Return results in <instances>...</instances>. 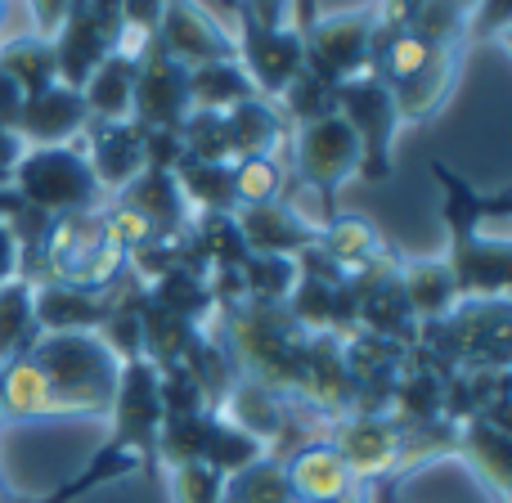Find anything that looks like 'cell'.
<instances>
[{"mask_svg":"<svg viewBox=\"0 0 512 503\" xmlns=\"http://www.w3.org/2000/svg\"><path fill=\"white\" fill-rule=\"evenodd\" d=\"M117 373L122 364L99 333H36V342L0 369V414H108Z\"/></svg>","mask_w":512,"mask_h":503,"instance_id":"1","label":"cell"},{"mask_svg":"<svg viewBox=\"0 0 512 503\" xmlns=\"http://www.w3.org/2000/svg\"><path fill=\"white\" fill-rule=\"evenodd\" d=\"M41 270L54 283H68V288H86V292L113 288L117 274L126 270V252L108 234L104 207L54 216L50 234H45V248H41Z\"/></svg>","mask_w":512,"mask_h":503,"instance_id":"2","label":"cell"},{"mask_svg":"<svg viewBox=\"0 0 512 503\" xmlns=\"http://www.w3.org/2000/svg\"><path fill=\"white\" fill-rule=\"evenodd\" d=\"M9 189L45 216H72L104 207V189H99L86 153H81V140L59 144V149H27L18 158Z\"/></svg>","mask_w":512,"mask_h":503,"instance_id":"3","label":"cell"},{"mask_svg":"<svg viewBox=\"0 0 512 503\" xmlns=\"http://www.w3.org/2000/svg\"><path fill=\"white\" fill-rule=\"evenodd\" d=\"M292 176L306 194H315L319 221H333V198L351 176H360V140L342 117H319V122L292 126Z\"/></svg>","mask_w":512,"mask_h":503,"instance_id":"4","label":"cell"},{"mask_svg":"<svg viewBox=\"0 0 512 503\" xmlns=\"http://www.w3.org/2000/svg\"><path fill=\"white\" fill-rule=\"evenodd\" d=\"M337 95V117L355 131L360 140V176L369 180H387L391 176V144L400 131V113H396V95L382 77L360 72V77L342 81L333 90Z\"/></svg>","mask_w":512,"mask_h":503,"instance_id":"5","label":"cell"},{"mask_svg":"<svg viewBox=\"0 0 512 503\" xmlns=\"http://www.w3.org/2000/svg\"><path fill=\"white\" fill-rule=\"evenodd\" d=\"M301 41H306V72H315L328 86H342V81L373 68V41H378L373 5L319 14L315 23L301 32Z\"/></svg>","mask_w":512,"mask_h":503,"instance_id":"6","label":"cell"},{"mask_svg":"<svg viewBox=\"0 0 512 503\" xmlns=\"http://www.w3.org/2000/svg\"><path fill=\"white\" fill-rule=\"evenodd\" d=\"M333 450L351 468L355 486L360 481H382L391 472L409 468V432L391 414H346L333 427Z\"/></svg>","mask_w":512,"mask_h":503,"instance_id":"7","label":"cell"},{"mask_svg":"<svg viewBox=\"0 0 512 503\" xmlns=\"http://www.w3.org/2000/svg\"><path fill=\"white\" fill-rule=\"evenodd\" d=\"M189 108V68L176 63L153 36L135 59V99H131V117L144 131H180Z\"/></svg>","mask_w":512,"mask_h":503,"instance_id":"8","label":"cell"},{"mask_svg":"<svg viewBox=\"0 0 512 503\" xmlns=\"http://www.w3.org/2000/svg\"><path fill=\"white\" fill-rule=\"evenodd\" d=\"M234 59L248 68L256 95L274 104L288 90V81L301 72V63H306V41H301V32H292L283 23L265 27V23H252V18H239Z\"/></svg>","mask_w":512,"mask_h":503,"instance_id":"9","label":"cell"},{"mask_svg":"<svg viewBox=\"0 0 512 503\" xmlns=\"http://www.w3.org/2000/svg\"><path fill=\"white\" fill-rule=\"evenodd\" d=\"M158 45L185 68L216 59H234V32H225V23L216 14H207L194 0H167L158 18Z\"/></svg>","mask_w":512,"mask_h":503,"instance_id":"10","label":"cell"},{"mask_svg":"<svg viewBox=\"0 0 512 503\" xmlns=\"http://www.w3.org/2000/svg\"><path fill=\"white\" fill-rule=\"evenodd\" d=\"M81 153H86L104 194H122L149 167V158H144V126L135 117H126V122H90L81 131Z\"/></svg>","mask_w":512,"mask_h":503,"instance_id":"11","label":"cell"},{"mask_svg":"<svg viewBox=\"0 0 512 503\" xmlns=\"http://www.w3.org/2000/svg\"><path fill=\"white\" fill-rule=\"evenodd\" d=\"M86 126H90V113L81 90L59 81V86L23 99V113H18L14 131L27 149H59V144H77Z\"/></svg>","mask_w":512,"mask_h":503,"instance_id":"12","label":"cell"},{"mask_svg":"<svg viewBox=\"0 0 512 503\" xmlns=\"http://www.w3.org/2000/svg\"><path fill=\"white\" fill-rule=\"evenodd\" d=\"M117 297V283L108 292L68 288V283H32V319L36 333H99Z\"/></svg>","mask_w":512,"mask_h":503,"instance_id":"13","label":"cell"},{"mask_svg":"<svg viewBox=\"0 0 512 503\" xmlns=\"http://www.w3.org/2000/svg\"><path fill=\"white\" fill-rule=\"evenodd\" d=\"M283 472H288V490L297 503H346L360 490L342 454L333 450V441L297 445V454L283 459Z\"/></svg>","mask_w":512,"mask_h":503,"instance_id":"14","label":"cell"},{"mask_svg":"<svg viewBox=\"0 0 512 503\" xmlns=\"http://www.w3.org/2000/svg\"><path fill=\"white\" fill-rule=\"evenodd\" d=\"M234 221H239V234L252 256H301L319 234L283 198L265 207H234Z\"/></svg>","mask_w":512,"mask_h":503,"instance_id":"15","label":"cell"},{"mask_svg":"<svg viewBox=\"0 0 512 503\" xmlns=\"http://www.w3.org/2000/svg\"><path fill=\"white\" fill-rule=\"evenodd\" d=\"M113 198L126 203L131 212H140L144 221L158 230V239H180V234H189V225H194V212H189V203H185V194H180L171 171L144 167L140 176Z\"/></svg>","mask_w":512,"mask_h":503,"instance_id":"16","label":"cell"},{"mask_svg":"<svg viewBox=\"0 0 512 503\" xmlns=\"http://www.w3.org/2000/svg\"><path fill=\"white\" fill-rule=\"evenodd\" d=\"M225 140H230V162L243 158H274L288 144V122L270 99L252 95L225 113Z\"/></svg>","mask_w":512,"mask_h":503,"instance_id":"17","label":"cell"},{"mask_svg":"<svg viewBox=\"0 0 512 503\" xmlns=\"http://www.w3.org/2000/svg\"><path fill=\"white\" fill-rule=\"evenodd\" d=\"M400 292H405L409 310H414L418 328L427 324H441L459 310V283H454L450 265L445 261H414V265H400Z\"/></svg>","mask_w":512,"mask_h":503,"instance_id":"18","label":"cell"},{"mask_svg":"<svg viewBox=\"0 0 512 503\" xmlns=\"http://www.w3.org/2000/svg\"><path fill=\"white\" fill-rule=\"evenodd\" d=\"M315 248L324 261H333L342 274H360L387 256V243L364 216H333L324 230L315 234Z\"/></svg>","mask_w":512,"mask_h":503,"instance_id":"19","label":"cell"},{"mask_svg":"<svg viewBox=\"0 0 512 503\" xmlns=\"http://www.w3.org/2000/svg\"><path fill=\"white\" fill-rule=\"evenodd\" d=\"M135 59L140 54H122L113 50L104 63L95 68V77L81 86L90 122H126L131 117V99H135Z\"/></svg>","mask_w":512,"mask_h":503,"instance_id":"20","label":"cell"},{"mask_svg":"<svg viewBox=\"0 0 512 503\" xmlns=\"http://www.w3.org/2000/svg\"><path fill=\"white\" fill-rule=\"evenodd\" d=\"M180 194H185L189 212L212 216V212H234V162H198L189 153H180V162L171 167Z\"/></svg>","mask_w":512,"mask_h":503,"instance_id":"21","label":"cell"},{"mask_svg":"<svg viewBox=\"0 0 512 503\" xmlns=\"http://www.w3.org/2000/svg\"><path fill=\"white\" fill-rule=\"evenodd\" d=\"M256 86L239 59H216L189 68V108L194 113H230L234 104L252 99Z\"/></svg>","mask_w":512,"mask_h":503,"instance_id":"22","label":"cell"},{"mask_svg":"<svg viewBox=\"0 0 512 503\" xmlns=\"http://www.w3.org/2000/svg\"><path fill=\"white\" fill-rule=\"evenodd\" d=\"M0 72L14 77V86L23 90V99L41 95V90L59 86V63H54V41L27 32L14 41H0Z\"/></svg>","mask_w":512,"mask_h":503,"instance_id":"23","label":"cell"},{"mask_svg":"<svg viewBox=\"0 0 512 503\" xmlns=\"http://www.w3.org/2000/svg\"><path fill=\"white\" fill-rule=\"evenodd\" d=\"M140 468H153L149 454L135 450L131 441H122V436H108L104 450H99L95 459H90V468L81 472L77 481H68V486H63L59 495H50V499H41V503H68V499L86 495V490L104 486V481H113V477H131V472H140Z\"/></svg>","mask_w":512,"mask_h":503,"instance_id":"24","label":"cell"},{"mask_svg":"<svg viewBox=\"0 0 512 503\" xmlns=\"http://www.w3.org/2000/svg\"><path fill=\"white\" fill-rule=\"evenodd\" d=\"M36 342V319H32V283L9 279L0 288V369L14 355H23Z\"/></svg>","mask_w":512,"mask_h":503,"instance_id":"25","label":"cell"},{"mask_svg":"<svg viewBox=\"0 0 512 503\" xmlns=\"http://www.w3.org/2000/svg\"><path fill=\"white\" fill-rule=\"evenodd\" d=\"M221 503H297V499H292V490H288L283 459L261 454V459L248 463L243 472L225 477V499Z\"/></svg>","mask_w":512,"mask_h":503,"instance_id":"26","label":"cell"},{"mask_svg":"<svg viewBox=\"0 0 512 503\" xmlns=\"http://www.w3.org/2000/svg\"><path fill=\"white\" fill-rule=\"evenodd\" d=\"M337 86H328V81H319L315 72H306V63H301V72L288 81V90H283L279 99H274V108L283 113V122L292 126H306V122H319V117H333L337 113Z\"/></svg>","mask_w":512,"mask_h":503,"instance_id":"27","label":"cell"},{"mask_svg":"<svg viewBox=\"0 0 512 503\" xmlns=\"http://www.w3.org/2000/svg\"><path fill=\"white\" fill-rule=\"evenodd\" d=\"M288 198V171L279 158H243L234 162V203L239 207H265Z\"/></svg>","mask_w":512,"mask_h":503,"instance_id":"28","label":"cell"},{"mask_svg":"<svg viewBox=\"0 0 512 503\" xmlns=\"http://www.w3.org/2000/svg\"><path fill=\"white\" fill-rule=\"evenodd\" d=\"M171 499L176 503H221L225 499V477L207 463H171L167 468Z\"/></svg>","mask_w":512,"mask_h":503,"instance_id":"29","label":"cell"},{"mask_svg":"<svg viewBox=\"0 0 512 503\" xmlns=\"http://www.w3.org/2000/svg\"><path fill=\"white\" fill-rule=\"evenodd\" d=\"M27 5H32V32L50 41V36L59 32V23L68 18L72 0H27Z\"/></svg>","mask_w":512,"mask_h":503,"instance_id":"30","label":"cell"},{"mask_svg":"<svg viewBox=\"0 0 512 503\" xmlns=\"http://www.w3.org/2000/svg\"><path fill=\"white\" fill-rule=\"evenodd\" d=\"M18 113H23V90L14 86V77L0 72V131H14Z\"/></svg>","mask_w":512,"mask_h":503,"instance_id":"31","label":"cell"},{"mask_svg":"<svg viewBox=\"0 0 512 503\" xmlns=\"http://www.w3.org/2000/svg\"><path fill=\"white\" fill-rule=\"evenodd\" d=\"M23 153H27V144L18 140V131H0V185L14 180V167H18Z\"/></svg>","mask_w":512,"mask_h":503,"instance_id":"32","label":"cell"},{"mask_svg":"<svg viewBox=\"0 0 512 503\" xmlns=\"http://www.w3.org/2000/svg\"><path fill=\"white\" fill-rule=\"evenodd\" d=\"M18 265H23V256H18V239L9 234V225H0V288H5L9 279H18Z\"/></svg>","mask_w":512,"mask_h":503,"instance_id":"33","label":"cell"},{"mask_svg":"<svg viewBox=\"0 0 512 503\" xmlns=\"http://www.w3.org/2000/svg\"><path fill=\"white\" fill-rule=\"evenodd\" d=\"M14 207H18V194L9 185H0V225L9 221V212H14Z\"/></svg>","mask_w":512,"mask_h":503,"instance_id":"34","label":"cell"},{"mask_svg":"<svg viewBox=\"0 0 512 503\" xmlns=\"http://www.w3.org/2000/svg\"><path fill=\"white\" fill-rule=\"evenodd\" d=\"M0 23H5V0H0Z\"/></svg>","mask_w":512,"mask_h":503,"instance_id":"35","label":"cell"}]
</instances>
